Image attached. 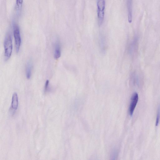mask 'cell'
Masks as SVG:
<instances>
[{"label": "cell", "instance_id": "6da1fadb", "mask_svg": "<svg viewBox=\"0 0 160 160\" xmlns=\"http://www.w3.org/2000/svg\"><path fill=\"white\" fill-rule=\"evenodd\" d=\"M4 55L6 60L10 57L12 49V41L11 35L8 34L5 36L4 43Z\"/></svg>", "mask_w": 160, "mask_h": 160}, {"label": "cell", "instance_id": "7a4b0ae2", "mask_svg": "<svg viewBox=\"0 0 160 160\" xmlns=\"http://www.w3.org/2000/svg\"><path fill=\"white\" fill-rule=\"evenodd\" d=\"M105 6V0H97L98 17L99 26L102 25L104 20Z\"/></svg>", "mask_w": 160, "mask_h": 160}, {"label": "cell", "instance_id": "3957f363", "mask_svg": "<svg viewBox=\"0 0 160 160\" xmlns=\"http://www.w3.org/2000/svg\"><path fill=\"white\" fill-rule=\"evenodd\" d=\"M13 35L15 39L16 51L18 52L19 50L21 39L19 28L16 25H14L13 27Z\"/></svg>", "mask_w": 160, "mask_h": 160}, {"label": "cell", "instance_id": "277c9868", "mask_svg": "<svg viewBox=\"0 0 160 160\" xmlns=\"http://www.w3.org/2000/svg\"><path fill=\"white\" fill-rule=\"evenodd\" d=\"M138 94L135 92L134 93L131 98V100L129 107V113L130 115H132L133 113L135 108L138 103Z\"/></svg>", "mask_w": 160, "mask_h": 160}, {"label": "cell", "instance_id": "5b68a950", "mask_svg": "<svg viewBox=\"0 0 160 160\" xmlns=\"http://www.w3.org/2000/svg\"><path fill=\"white\" fill-rule=\"evenodd\" d=\"M61 55V47L59 42L57 41L55 44L54 51V58L56 59L59 58Z\"/></svg>", "mask_w": 160, "mask_h": 160}, {"label": "cell", "instance_id": "8992f818", "mask_svg": "<svg viewBox=\"0 0 160 160\" xmlns=\"http://www.w3.org/2000/svg\"><path fill=\"white\" fill-rule=\"evenodd\" d=\"M18 98L17 94L14 92L12 96L11 103V107L14 110H16L18 107Z\"/></svg>", "mask_w": 160, "mask_h": 160}, {"label": "cell", "instance_id": "52a82bcc", "mask_svg": "<svg viewBox=\"0 0 160 160\" xmlns=\"http://www.w3.org/2000/svg\"><path fill=\"white\" fill-rule=\"evenodd\" d=\"M32 63L31 61H28L27 64L26 68V77L27 79L30 78L32 69Z\"/></svg>", "mask_w": 160, "mask_h": 160}, {"label": "cell", "instance_id": "ba28073f", "mask_svg": "<svg viewBox=\"0 0 160 160\" xmlns=\"http://www.w3.org/2000/svg\"><path fill=\"white\" fill-rule=\"evenodd\" d=\"M160 119V105L158 107L157 110L156 117V125L157 126L159 123Z\"/></svg>", "mask_w": 160, "mask_h": 160}, {"label": "cell", "instance_id": "9c48e42d", "mask_svg": "<svg viewBox=\"0 0 160 160\" xmlns=\"http://www.w3.org/2000/svg\"><path fill=\"white\" fill-rule=\"evenodd\" d=\"M23 0H16V8L19 9H20L22 6Z\"/></svg>", "mask_w": 160, "mask_h": 160}, {"label": "cell", "instance_id": "30bf717a", "mask_svg": "<svg viewBox=\"0 0 160 160\" xmlns=\"http://www.w3.org/2000/svg\"><path fill=\"white\" fill-rule=\"evenodd\" d=\"M49 83V81L48 80H47L46 81L45 85L44 90L45 91H47L48 89Z\"/></svg>", "mask_w": 160, "mask_h": 160}]
</instances>
